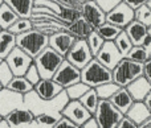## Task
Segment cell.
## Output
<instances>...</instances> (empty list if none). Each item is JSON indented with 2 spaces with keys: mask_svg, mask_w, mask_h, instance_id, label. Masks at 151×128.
I'll list each match as a JSON object with an SVG mask.
<instances>
[{
  "mask_svg": "<svg viewBox=\"0 0 151 128\" xmlns=\"http://www.w3.org/2000/svg\"><path fill=\"white\" fill-rule=\"evenodd\" d=\"M68 102H69V98L66 95L65 90L63 92H60L52 100L40 99L33 91L28 92L23 98V105H25V108H28L33 114L35 118L39 115H42V114H48V112H61Z\"/></svg>",
  "mask_w": 151,
  "mask_h": 128,
  "instance_id": "cell-1",
  "label": "cell"
},
{
  "mask_svg": "<svg viewBox=\"0 0 151 128\" xmlns=\"http://www.w3.org/2000/svg\"><path fill=\"white\" fill-rule=\"evenodd\" d=\"M48 42H49L48 36L42 34L35 28L16 36V46L23 50L25 54H28L31 58L39 55L48 46Z\"/></svg>",
  "mask_w": 151,
  "mask_h": 128,
  "instance_id": "cell-2",
  "label": "cell"
},
{
  "mask_svg": "<svg viewBox=\"0 0 151 128\" xmlns=\"http://www.w3.org/2000/svg\"><path fill=\"white\" fill-rule=\"evenodd\" d=\"M143 74V63L133 62L123 58L111 70V81L119 87H127L133 81L142 77Z\"/></svg>",
  "mask_w": 151,
  "mask_h": 128,
  "instance_id": "cell-3",
  "label": "cell"
},
{
  "mask_svg": "<svg viewBox=\"0 0 151 128\" xmlns=\"http://www.w3.org/2000/svg\"><path fill=\"white\" fill-rule=\"evenodd\" d=\"M63 61V55L56 53L52 48L47 46L39 55L33 58V65L36 66L41 79H52V77L55 75Z\"/></svg>",
  "mask_w": 151,
  "mask_h": 128,
  "instance_id": "cell-4",
  "label": "cell"
},
{
  "mask_svg": "<svg viewBox=\"0 0 151 128\" xmlns=\"http://www.w3.org/2000/svg\"><path fill=\"white\" fill-rule=\"evenodd\" d=\"M81 82L89 86L90 89L109 83L111 81V70L102 66L96 58L90 61L83 69H81Z\"/></svg>",
  "mask_w": 151,
  "mask_h": 128,
  "instance_id": "cell-5",
  "label": "cell"
},
{
  "mask_svg": "<svg viewBox=\"0 0 151 128\" xmlns=\"http://www.w3.org/2000/svg\"><path fill=\"white\" fill-rule=\"evenodd\" d=\"M93 118L98 128H115L118 126V123L122 120L123 115L109 100L99 99Z\"/></svg>",
  "mask_w": 151,
  "mask_h": 128,
  "instance_id": "cell-6",
  "label": "cell"
},
{
  "mask_svg": "<svg viewBox=\"0 0 151 128\" xmlns=\"http://www.w3.org/2000/svg\"><path fill=\"white\" fill-rule=\"evenodd\" d=\"M93 54L90 53L86 40H76L74 44L72 45V48L69 49V52L66 53V55L64 57V60L68 61L70 65H73L74 68H77L78 70L83 69L91 60H93Z\"/></svg>",
  "mask_w": 151,
  "mask_h": 128,
  "instance_id": "cell-7",
  "label": "cell"
},
{
  "mask_svg": "<svg viewBox=\"0 0 151 128\" xmlns=\"http://www.w3.org/2000/svg\"><path fill=\"white\" fill-rule=\"evenodd\" d=\"M80 13L81 17L94 29L99 28L102 24L106 23V12L104 11V8L98 4V1L96 0H88L86 3L80 5Z\"/></svg>",
  "mask_w": 151,
  "mask_h": 128,
  "instance_id": "cell-8",
  "label": "cell"
},
{
  "mask_svg": "<svg viewBox=\"0 0 151 128\" xmlns=\"http://www.w3.org/2000/svg\"><path fill=\"white\" fill-rule=\"evenodd\" d=\"M134 20V11L121 0L119 3L106 11V23L117 26L119 29H125Z\"/></svg>",
  "mask_w": 151,
  "mask_h": 128,
  "instance_id": "cell-9",
  "label": "cell"
},
{
  "mask_svg": "<svg viewBox=\"0 0 151 128\" xmlns=\"http://www.w3.org/2000/svg\"><path fill=\"white\" fill-rule=\"evenodd\" d=\"M5 63L9 66L13 77H24L29 66L33 63V58H31L28 54L20 50L17 46L12 49V52L5 57Z\"/></svg>",
  "mask_w": 151,
  "mask_h": 128,
  "instance_id": "cell-10",
  "label": "cell"
},
{
  "mask_svg": "<svg viewBox=\"0 0 151 128\" xmlns=\"http://www.w3.org/2000/svg\"><path fill=\"white\" fill-rule=\"evenodd\" d=\"M52 79L65 90L66 87L81 82V71L77 68H74L73 65H70L68 61L64 60L60 68L55 73V75L52 77Z\"/></svg>",
  "mask_w": 151,
  "mask_h": 128,
  "instance_id": "cell-11",
  "label": "cell"
},
{
  "mask_svg": "<svg viewBox=\"0 0 151 128\" xmlns=\"http://www.w3.org/2000/svg\"><path fill=\"white\" fill-rule=\"evenodd\" d=\"M94 58H96L102 66H105V68L109 69V70H113V69L123 60V55L118 52L114 42L105 41L102 48L99 49V52L97 53V55Z\"/></svg>",
  "mask_w": 151,
  "mask_h": 128,
  "instance_id": "cell-12",
  "label": "cell"
},
{
  "mask_svg": "<svg viewBox=\"0 0 151 128\" xmlns=\"http://www.w3.org/2000/svg\"><path fill=\"white\" fill-rule=\"evenodd\" d=\"M61 115L64 118H66L68 120H70L78 128L91 118L90 112L78 100H69L65 107L63 108V111H61Z\"/></svg>",
  "mask_w": 151,
  "mask_h": 128,
  "instance_id": "cell-13",
  "label": "cell"
},
{
  "mask_svg": "<svg viewBox=\"0 0 151 128\" xmlns=\"http://www.w3.org/2000/svg\"><path fill=\"white\" fill-rule=\"evenodd\" d=\"M48 38H49L48 46L52 48L56 53H58L63 57H65L66 53L69 52V49H70L72 45L76 41V37L69 33V32H66L65 29L64 31H58L57 33L49 36Z\"/></svg>",
  "mask_w": 151,
  "mask_h": 128,
  "instance_id": "cell-14",
  "label": "cell"
},
{
  "mask_svg": "<svg viewBox=\"0 0 151 128\" xmlns=\"http://www.w3.org/2000/svg\"><path fill=\"white\" fill-rule=\"evenodd\" d=\"M4 120L11 128H23L35 123V115L25 107H19L12 110L4 116Z\"/></svg>",
  "mask_w": 151,
  "mask_h": 128,
  "instance_id": "cell-15",
  "label": "cell"
},
{
  "mask_svg": "<svg viewBox=\"0 0 151 128\" xmlns=\"http://www.w3.org/2000/svg\"><path fill=\"white\" fill-rule=\"evenodd\" d=\"M64 89L57 85L53 79H40L33 86V92L42 100H52L57 97Z\"/></svg>",
  "mask_w": 151,
  "mask_h": 128,
  "instance_id": "cell-16",
  "label": "cell"
},
{
  "mask_svg": "<svg viewBox=\"0 0 151 128\" xmlns=\"http://www.w3.org/2000/svg\"><path fill=\"white\" fill-rule=\"evenodd\" d=\"M131 95L134 102H143L146 95L151 91V83L145 77H139L135 81H133L127 87H125Z\"/></svg>",
  "mask_w": 151,
  "mask_h": 128,
  "instance_id": "cell-17",
  "label": "cell"
},
{
  "mask_svg": "<svg viewBox=\"0 0 151 128\" xmlns=\"http://www.w3.org/2000/svg\"><path fill=\"white\" fill-rule=\"evenodd\" d=\"M125 116L127 119H130L134 124L141 127L149 122V119L151 118V112L147 110V107L143 105V102H134Z\"/></svg>",
  "mask_w": 151,
  "mask_h": 128,
  "instance_id": "cell-18",
  "label": "cell"
},
{
  "mask_svg": "<svg viewBox=\"0 0 151 128\" xmlns=\"http://www.w3.org/2000/svg\"><path fill=\"white\" fill-rule=\"evenodd\" d=\"M123 31H125L126 36L129 37V40L131 41L133 46H141L142 42H143V40H145V37L147 36V31H149V28L145 26L143 24L133 20L125 29H123Z\"/></svg>",
  "mask_w": 151,
  "mask_h": 128,
  "instance_id": "cell-19",
  "label": "cell"
},
{
  "mask_svg": "<svg viewBox=\"0 0 151 128\" xmlns=\"http://www.w3.org/2000/svg\"><path fill=\"white\" fill-rule=\"evenodd\" d=\"M109 102L125 116L126 112L129 111V108L133 106L134 100H133V98H131V95L129 94L127 90H126L125 87H121V89L110 98Z\"/></svg>",
  "mask_w": 151,
  "mask_h": 128,
  "instance_id": "cell-20",
  "label": "cell"
},
{
  "mask_svg": "<svg viewBox=\"0 0 151 128\" xmlns=\"http://www.w3.org/2000/svg\"><path fill=\"white\" fill-rule=\"evenodd\" d=\"M4 3L17 15L19 18H29L33 11V0H4Z\"/></svg>",
  "mask_w": 151,
  "mask_h": 128,
  "instance_id": "cell-21",
  "label": "cell"
},
{
  "mask_svg": "<svg viewBox=\"0 0 151 128\" xmlns=\"http://www.w3.org/2000/svg\"><path fill=\"white\" fill-rule=\"evenodd\" d=\"M93 31L94 29L91 28L82 17L77 18L76 21H73L72 24H69V25L66 26V32L73 34L76 37V40H86Z\"/></svg>",
  "mask_w": 151,
  "mask_h": 128,
  "instance_id": "cell-22",
  "label": "cell"
},
{
  "mask_svg": "<svg viewBox=\"0 0 151 128\" xmlns=\"http://www.w3.org/2000/svg\"><path fill=\"white\" fill-rule=\"evenodd\" d=\"M16 46V36L8 31H0V60L4 61L5 57Z\"/></svg>",
  "mask_w": 151,
  "mask_h": 128,
  "instance_id": "cell-23",
  "label": "cell"
},
{
  "mask_svg": "<svg viewBox=\"0 0 151 128\" xmlns=\"http://www.w3.org/2000/svg\"><path fill=\"white\" fill-rule=\"evenodd\" d=\"M8 91H12L15 94L19 95H27L28 92L33 91V86L27 81L24 77H13L12 81L8 83V86L5 87Z\"/></svg>",
  "mask_w": 151,
  "mask_h": 128,
  "instance_id": "cell-24",
  "label": "cell"
},
{
  "mask_svg": "<svg viewBox=\"0 0 151 128\" xmlns=\"http://www.w3.org/2000/svg\"><path fill=\"white\" fill-rule=\"evenodd\" d=\"M78 102H80L81 105H82L83 107L89 111V112H90V115L93 116L94 112H96V110H97V106H98L99 98H98V95H97L96 90L90 89L89 91H86L85 94L78 99Z\"/></svg>",
  "mask_w": 151,
  "mask_h": 128,
  "instance_id": "cell-25",
  "label": "cell"
},
{
  "mask_svg": "<svg viewBox=\"0 0 151 128\" xmlns=\"http://www.w3.org/2000/svg\"><path fill=\"white\" fill-rule=\"evenodd\" d=\"M17 18V15L5 3L0 5V28H1V31H7Z\"/></svg>",
  "mask_w": 151,
  "mask_h": 128,
  "instance_id": "cell-26",
  "label": "cell"
},
{
  "mask_svg": "<svg viewBox=\"0 0 151 128\" xmlns=\"http://www.w3.org/2000/svg\"><path fill=\"white\" fill-rule=\"evenodd\" d=\"M96 32L99 34V37H101L104 41L114 42V40L117 38V36L122 32V29L117 28V26L111 25V24H109V23H105V24H102Z\"/></svg>",
  "mask_w": 151,
  "mask_h": 128,
  "instance_id": "cell-27",
  "label": "cell"
},
{
  "mask_svg": "<svg viewBox=\"0 0 151 128\" xmlns=\"http://www.w3.org/2000/svg\"><path fill=\"white\" fill-rule=\"evenodd\" d=\"M119 89L121 87L118 86V85H115L114 82H109V83H105V85H101V86L96 87L94 90H96V92H97L99 99L109 100Z\"/></svg>",
  "mask_w": 151,
  "mask_h": 128,
  "instance_id": "cell-28",
  "label": "cell"
},
{
  "mask_svg": "<svg viewBox=\"0 0 151 128\" xmlns=\"http://www.w3.org/2000/svg\"><path fill=\"white\" fill-rule=\"evenodd\" d=\"M31 29H33V25H32V21L29 20V18H17L7 31L9 32V33L17 36V34L25 33V32L31 31Z\"/></svg>",
  "mask_w": 151,
  "mask_h": 128,
  "instance_id": "cell-29",
  "label": "cell"
},
{
  "mask_svg": "<svg viewBox=\"0 0 151 128\" xmlns=\"http://www.w3.org/2000/svg\"><path fill=\"white\" fill-rule=\"evenodd\" d=\"M89 90H90L89 86H86L82 82H78V83H74V85H72V86L66 87L65 92H66V95H68L69 100H78L86 91H89Z\"/></svg>",
  "mask_w": 151,
  "mask_h": 128,
  "instance_id": "cell-30",
  "label": "cell"
},
{
  "mask_svg": "<svg viewBox=\"0 0 151 128\" xmlns=\"http://www.w3.org/2000/svg\"><path fill=\"white\" fill-rule=\"evenodd\" d=\"M114 45L117 46L118 52L123 55V58L126 57V54H127V53L130 52V49L133 48V44H131V41L129 40V37L126 36L125 31H122L117 36V38L114 40Z\"/></svg>",
  "mask_w": 151,
  "mask_h": 128,
  "instance_id": "cell-31",
  "label": "cell"
},
{
  "mask_svg": "<svg viewBox=\"0 0 151 128\" xmlns=\"http://www.w3.org/2000/svg\"><path fill=\"white\" fill-rule=\"evenodd\" d=\"M125 58L133 61V62L145 63L147 60H149V54H147V52L142 46H133L130 49V52L126 54Z\"/></svg>",
  "mask_w": 151,
  "mask_h": 128,
  "instance_id": "cell-32",
  "label": "cell"
},
{
  "mask_svg": "<svg viewBox=\"0 0 151 128\" xmlns=\"http://www.w3.org/2000/svg\"><path fill=\"white\" fill-rule=\"evenodd\" d=\"M134 20L143 24L145 26H151V9L147 5H142L137 11H134Z\"/></svg>",
  "mask_w": 151,
  "mask_h": 128,
  "instance_id": "cell-33",
  "label": "cell"
},
{
  "mask_svg": "<svg viewBox=\"0 0 151 128\" xmlns=\"http://www.w3.org/2000/svg\"><path fill=\"white\" fill-rule=\"evenodd\" d=\"M104 40L99 37V34L97 33L96 31H93L90 34H89V37L86 38V44H88L89 49H90V53L93 54V57H96L97 53L99 52V49L102 48V45H104Z\"/></svg>",
  "mask_w": 151,
  "mask_h": 128,
  "instance_id": "cell-34",
  "label": "cell"
},
{
  "mask_svg": "<svg viewBox=\"0 0 151 128\" xmlns=\"http://www.w3.org/2000/svg\"><path fill=\"white\" fill-rule=\"evenodd\" d=\"M61 112H48V114H42L35 118V122L41 126H48V127H53L58 120L61 119Z\"/></svg>",
  "mask_w": 151,
  "mask_h": 128,
  "instance_id": "cell-35",
  "label": "cell"
},
{
  "mask_svg": "<svg viewBox=\"0 0 151 128\" xmlns=\"http://www.w3.org/2000/svg\"><path fill=\"white\" fill-rule=\"evenodd\" d=\"M12 78H13V74L11 71L9 66L5 63V61H3L0 63V85H1L3 89H5L8 86V83L12 81Z\"/></svg>",
  "mask_w": 151,
  "mask_h": 128,
  "instance_id": "cell-36",
  "label": "cell"
},
{
  "mask_svg": "<svg viewBox=\"0 0 151 128\" xmlns=\"http://www.w3.org/2000/svg\"><path fill=\"white\" fill-rule=\"evenodd\" d=\"M24 78L27 79V81L29 82V83L32 85V86H35V85L37 83V82L40 81V74H39V71H37V69H36V66L32 63L31 66H29V69L27 70V73L24 74Z\"/></svg>",
  "mask_w": 151,
  "mask_h": 128,
  "instance_id": "cell-37",
  "label": "cell"
},
{
  "mask_svg": "<svg viewBox=\"0 0 151 128\" xmlns=\"http://www.w3.org/2000/svg\"><path fill=\"white\" fill-rule=\"evenodd\" d=\"M127 7H130L133 11H137L138 8H141L142 5H146L149 3V0H122Z\"/></svg>",
  "mask_w": 151,
  "mask_h": 128,
  "instance_id": "cell-38",
  "label": "cell"
},
{
  "mask_svg": "<svg viewBox=\"0 0 151 128\" xmlns=\"http://www.w3.org/2000/svg\"><path fill=\"white\" fill-rule=\"evenodd\" d=\"M52 128H78L76 124H73L70 120H68L66 118H64V116H61V119L57 122V123L55 124Z\"/></svg>",
  "mask_w": 151,
  "mask_h": 128,
  "instance_id": "cell-39",
  "label": "cell"
},
{
  "mask_svg": "<svg viewBox=\"0 0 151 128\" xmlns=\"http://www.w3.org/2000/svg\"><path fill=\"white\" fill-rule=\"evenodd\" d=\"M141 46L147 52L149 58H151V26L149 28V31H147V36L145 37V40H143V42H142Z\"/></svg>",
  "mask_w": 151,
  "mask_h": 128,
  "instance_id": "cell-40",
  "label": "cell"
},
{
  "mask_svg": "<svg viewBox=\"0 0 151 128\" xmlns=\"http://www.w3.org/2000/svg\"><path fill=\"white\" fill-rule=\"evenodd\" d=\"M142 77H145L151 83V58H149V60L143 63V74H142Z\"/></svg>",
  "mask_w": 151,
  "mask_h": 128,
  "instance_id": "cell-41",
  "label": "cell"
},
{
  "mask_svg": "<svg viewBox=\"0 0 151 128\" xmlns=\"http://www.w3.org/2000/svg\"><path fill=\"white\" fill-rule=\"evenodd\" d=\"M115 128H138V126H137V124H134L133 122H131L130 119H127L126 116H123L122 120L118 123V126Z\"/></svg>",
  "mask_w": 151,
  "mask_h": 128,
  "instance_id": "cell-42",
  "label": "cell"
},
{
  "mask_svg": "<svg viewBox=\"0 0 151 128\" xmlns=\"http://www.w3.org/2000/svg\"><path fill=\"white\" fill-rule=\"evenodd\" d=\"M88 0H65V3L72 8H76V9H80V5L86 3Z\"/></svg>",
  "mask_w": 151,
  "mask_h": 128,
  "instance_id": "cell-43",
  "label": "cell"
},
{
  "mask_svg": "<svg viewBox=\"0 0 151 128\" xmlns=\"http://www.w3.org/2000/svg\"><path fill=\"white\" fill-rule=\"evenodd\" d=\"M80 128H98V126H97V123H96V120H94V118L91 116L90 119H89L88 122H86L85 124H82Z\"/></svg>",
  "mask_w": 151,
  "mask_h": 128,
  "instance_id": "cell-44",
  "label": "cell"
},
{
  "mask_svg": "<svg viewBox=\"0 0 151 128\" xmlns=\"http://www.w3.org/2000/svg\"><path fill=\"white\" fill-rule=\"evenodd\" d=\"M143 105L146 106V107H147V110H149L150 112H151V91H150L149 94L146 95V98H145V99H143Z\"/></svg>",
  "mask_w": 151,
  "mask_h": 128,
  "instance_id": "cell-45",
  "label": "cell"
},
{
  "mask_svg": "<svg viewBox=\"0 0 151 128\" xmlns=\"http://www.w3.org/2000/svg\"><path fill=\"white\" fill-rule=\"evenodd\" d=\"M0 128H11V127L8 126V123L4 120V119H3V120L0 122Z\"/></svg>",
  "mask_w": 151,
  "mask_h": 128,
  "instance_id": "cell-46",
  "label": "cell"
},
{
  "mask_svg": "<svg viewBox=\"0 0 151 128\" xmlns=\"http://www.w3.org/2000/svg\"><path fill=\"white\" fill-rule=\"evenodd\" d=\"M146 5H147V7H149V8H150V9H151V0H149V3H147V4H146Z\"/></svg>",
  "mask_w": 151,
  "mask_h": 128,
  "instance_id": "cell-47",
  "label": "cell"
},
{
  "mask_svg": "<svg viewBox=\"0 0 151 128\" xmlns=\"http://www.w3.org/2000/svg\"><path fill=\"white\" fill-rule=\"evenodd\" d=\"M145 124H150V126H151V118L149 119V122H147V123H145Z\"/></svg>",
  "mask_w": 151,
  "mask_h": 128,
  "instance_id": "cell-48",
  "label": "cell"
},
{
  "mask_svg": "<svg viewBox=\"0 0 151 128\" xmlns=\"http://www.w3.org/2000/svg\"><path fill=\"white\" fill-rule=\"evenodd\" d=\"M3 3H4V0H0V5H1V4H3Z\"/></svg>",
  "mask_w": 151,
  "mask_h": 128,
  "instance_id": "cell-49",
  "label": "cell"
},
{
  "mask_svg": "<svg viewBox=\"0 0 151 128\" xmlns=\"http://www.w3.org/2000/svg\"><path fill=\"white\" fill-rule=\"evenodd\" d=\"M3 119H4V118H3V116H1V115H0V122H1V120H3Z\"/></svg>",
  "mask_w": 151,
  "mask_h": 128,
  "instance_id": "cell-50",
  "label": "cell"
},
{
  "mask_svg": "<svg viewBox=\"0 0 151 128\" xmlns=\"http://www.w3.org/2000/svg\"><path fill=\"white\" fill-rule=\"evenodd\" d=\"M1 90H3V87H1V85H0V91H1Z\"/></svg>",
  "mask_w": 151,
  "mask_h": 128,
  "instance_id": "cell-51",
  "label": "cell"
},
{
  "mask_svg": "<svg viewBox=\"0 0 151 128\" xmlns=\"http://www.w3.org/2000/svg\"><path fill=\"white\" fill-rule=\"evenodd\" d=\"M1 62H3V60H0V63H1Z\"/></svg>",
  "mask_w": 151,
  "mask_h": 128,
  "instance_id": "cell-52",
  "label": "cell"
},
{
  "mask_svg": "<svg viewBox=\"0 0 151 128\" xmlns=\"http://www.w3.org/2000/svg\"><path fill=\"white\" fill-rule=\"evenodd\" d=\"M0 31H1V28H0Z\"/></svg>",
  "mask_w": 151,
  "mask_h": 128,
  "instance_id": "cell-53",
  "label": "cell"
}]
</instances>
